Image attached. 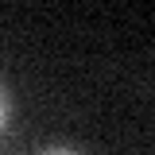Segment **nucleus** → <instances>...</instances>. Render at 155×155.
I'll return each instance as SVG.
<instances>
[{"mask_svg": "<svg viewBox=\"0 0 155 155\" xmlns=\"http://www.w3.org/2000/svg\"><path fill=\"white\" fill-rule=\"evenodd\" d=\"M35 155H81V151H74V147H43Z\"/></svg>", "mask_w": 155, "mask_h": 155, "instance_id": "f257e3e1", "label": "nucleus"}, {"mask_svg": "<svg viewBox=\"0 0 155 155\" xmlns=\"http://www.w3.org/2000/svg\"><path fill=\"white\" fill-rule=\"evenodd\" d=\"M8 120H12V93H4V128H8Z\"/></svg>", "mask_w": 155, "mask_h": 155, "instance_id": "f03ea898", "label": "nucleus"}]
</instances>
